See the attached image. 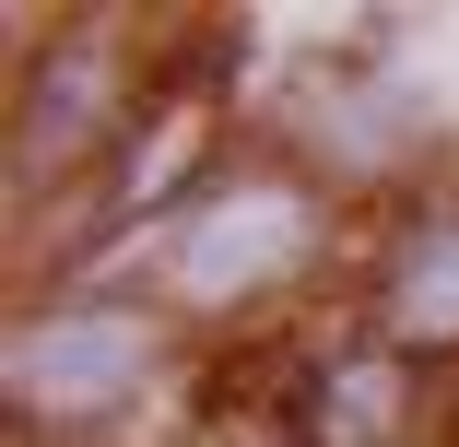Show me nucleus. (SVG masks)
<instances>
[{
  "label": "nucleus",
  "instance_id": "obj_3",
  "mask_svg": "<svg viewBox=\"0 0 459 447\" xmlns=\"http://www.w3.org/2000/svg\"><path fill=\"white\" fill-rule=\"evenodd\" d=\"M401 330H424V341L459 330V224L412 247V271H401Z\"/></svg>",
  "mask_w": 459,
  "mask_h": 447
},
{
  "label": "nucleus",
  "instance_id": "obj_2",
  "mask_svg": "<svg viewBox=\"0 0 459 447\" xmlns=\"http://www.w3.org/2000/svg\"><path fill=\"white\" fill-rule=\"evenodd\" d=\"M142 318H107V306H82V318H48V330H24L13 341V389L36 400V412H95V400H118L130 377H142Z\"/></svg>",
  "mask_w": 459,
  "mask_h": 447
},
{
  "label": "nucleus",
  "instance_id": "obj_4",
  "mask_svg": "<svg viewBox=\"0 0 459 447\" xmlns=\"http://www.w3.org/2000/svg\"><path fill=\"white\" fill-rule=\"evenodd\" d=\"M330 412H342V435H377V424H389V365H353ZM330 412H318V424H330Z\"/></svg>",
  "mask_w": 459,
  "mask_h": 447
},
{
  "label": "nucleus",
  "instance_id": "obj_1",
  "mask_svg": "<svg viewBox=\"0 0 459 447\" xmlns=\"http://www.w3.org/2000/svg\"><path fill=\"white\" fill-rule=\"evenodd\" d=\"M295 259H307V201L295 189H236L177 236V283L189 295H247L271 271H295Z\"/></svg>",
  "mask_w": 459,
  "mask_h": 447
}]
</instances>
